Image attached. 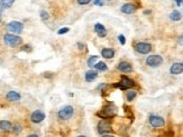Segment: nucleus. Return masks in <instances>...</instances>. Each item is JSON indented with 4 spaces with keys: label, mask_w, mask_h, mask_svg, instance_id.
Listing matches in <instances>:
<instances>
[{
    "label": "nucleus",
    "mask_w": 183,
    "mask_h": 137,
    "mask_svg": "<svg viewBox=\"0 0 183 137\" xmlns=\"http://www.w3.org/2000/svg\"><path fill=\"white\" fill-rule=\"evenodd\" d=\"M115 114H116V106L114 104L109 103L101 112L98 113V116L101 117L102 119H108V118H110V117H112Z\"/></svg>",
    "instance_id": "f257e3e1"
},
{
    "label": "nucleus",
    "mask_w": 183,
    "mask_h": 137,
    "mask_svg": "<svg viewBox=\"0 0 183 137\" xmlns=\"http://www.w3.org/2000/svg\"><path fill=\"white\" fill-rule=\"evenodd\" d=\"M114 87H117V88L121 89V90H127V89L131 88V87H134L135 86V82L131 79H129L128 77L126 76H123L121 77V80L119 82H116V84H114Z\"/></svg>",
    "instance_id": "f03ea898"
},
{
    "label": "nucleus",
    "mask_w": 183,
    "mask_h": 137,
    "mask_svg": "<svg viewBox=\"0 0 183 137\" xmlns=\"http://www.w3.org/2000/svg\"><path fill=\"white\" fill-rule=\"evenodd\" d=\"M3 40H5L6 45H8L9 47H17L22 44V38L13 34H6L3 36Z\"/></svg>",
    "instance_id": "7ed1b4c3"
},
{
    "label": "nucleus",
    "mask_w": 183,
    "mask_h": 137,
    "mask_svg": "<svg viewBox=\"0 0 183 137\" xmlns=\"http://www.w3.org/2000/svg\"><path fill=\"white\" fill-rule=\"evenodd\" d=\"M146 64L148 65L149 67L156 68L163 64V58L160 55H151L146 58Z\"/></svg>",
    "instance_id": "20e7f679"
},
{
    "label": "nucleus",
    "mask_w": 183,
    "mask_h": 137,
    "mask_svg": "<svg viewBox=\"0 0 183 137\" xmlns=\"http://www.w3.org/2000/svg\"><path fill=\"white\" fill-rule=\"evenodd\" d=\"M73 113H74V109L72 106H65L63 107L62 109L60 110L57 116H59L60 119H63V120H66V119H70L73 116Z\"/></svg>",
    "instance_id": "39448f33"
},
{
    "label": "nucleus",
    "mask_w": 183,
    "mask_h": 137,
    "mask_svg": "<svg viewBox=\"0 0 183 137\" xmlns=\"http://www.w3.org/2000/svg\"><path fill=\"white\" fill-rule=\"evenodd\" d=\"M111 124H110L108 119H102L98 124V131L100 134H107L109 131H111Z\"/></svg>",
    "instance_id": "423d86ee"
},
{
    "label": "nucleus",
    "mask_w": 183,
    "mask_h": 137,
    "mask_svg": "<svg viewBox=\"0 0 183 137\" xmlns=\"http://www.w3.org/2000/svg\"><path fill=\"white\" fill-rule=\"evenodd\" d=\"M135 50H136L138 54L146 55V54L151 52V50H152V46L147 43H138L135 45Z\"/></svg>",
    "instance_id": "0eeeda50"
},
{
    "label": "nucleus",
    "mask_w": 183,
    "mask_h": 137,
    "mask_svg": "<svg viewBox=\"0 0 183 137\" xmlns=\"http://www.w3.org/2000/svg\"><path fill=\"white\" fill-rule=\"evenodd\" d=\"M149 124H151V126H153V127L158 128V127L164 126L165 120H164V118H163V117H161V116L151 115V116H149Z\"/></svg>",
    "instance_id": "6e6552de"
},
{
    "label": "nucleus",
    "mask_w": 183,
    "mask_h": 137,
    "mask_svg": "<svg viewBox=\"0 0 183 137\" xmlns=\"http://www.w3.org/2000/svg\"><path fill=\"white\" fill-rule=\"evenodd\" d=\"M7 28H8V30L16 32V34H19V32H22L23 29H24V25L19 21H11L7 25Z\"/></svg>",
    "instance_id": "1a4fd4ad"
},
{
    "label": "nucleus",
    "mask_w": 183,
    "mask_h": 137,
    "mask_svg": "<svg viewBox=\"0 0 183 137\" xmlns=\"http://www.w3.org/2000/svg\"><path fill=\"white\" fill-rule=\"evenodd\" d=\"M44 119H45V114H44L42 110H35L31 116V120L33 123H35V124L42 123Z\"/></svg>",
    "instance_id": "9d476101"
},
{
    "label": "nucleus",
    "mask_w": 183,
    "mask_h": 137,
    "mask_svg": "<svg viewBox=\"0 0 183 137\" xmlns=\"http://www.w3.org/2000/svg\"><path fill=\"white\" fill-rule=\"evenodd\" d=\"M170 73L172 75H180L183 73V63H174L170 68Z\"/></svg>",
    "instance_id": "9b49d317"
},
{
    "label": "nucleus",
    "mask_w": 183,
    "mask_h": 137,
    "mask_svg": "<svg viewBox=\"0 0 183 137\" xmlns=\"http://www.w3.org/2000/svg\"><path fill=\"white\" fill-rule=\"evenodd\" d=\"M137 7L134 3H125L124 6L121 7V12H124L126 15H131L136 11Z\"/></svg>",
    "instance_id": "f8f14e48"
},
{
    "label": "nucleus",
    "mask_w": 183,
    "mask_h": 137,
    "mask_svg": "<svg viewBox=\"0 0 183 137\" xmlns=\"http://www.w3.org/2000/svg\"><path fill=\"white\" fill-rule=\"evenodd\" d=\"M118 70L121 71V73H131V70H133V67H131V65L127 61H123L120 64L118 65Z\"/></svg>",
    "instance_id": "ddd939ff"
},
{
    "label": "nucleus",
    "mask_w": 183,
    "mask_h": 137,
    "mask_svg": "<svg viewBox=\"0 0 183 137\" xmlns=\"http://www.w3.org/2000/svg\"><path fill=\"white\" fill-rule=\"evenodd\" d=\"M94 31L97 32V35L99 37H105L106 35H107V30H106V28L103 25L101 24H96L94 25Z\"/></svg>",
    "instance_id": "4468645a"
},
{
    "label": "nucleus",
    "mask_w": 183,
    "mask_h": 137,
    "mask_svg": "<svg viewBox=\"0 0 183 137\" xmlns=\"http://www.w3.org/2000/svg\"><path fill=\"white\" fill-rule=\"evenodd\" d=\"M6 98L10 101H20L22 96H20L17 91H9V93L6 95Z\"/></svg>",
    "instance_id": "2eb2a0df"
},
{
    "label": "nucleus",
    "mask_w": 183,
    "mask_h": 137,
    "mask_svg": "<svg viewBox=\"0 0 183 137\" xmlns=\"http://www.w3.org/2000/svg\"><path fill=\"white\" fill-rule=\"evenodd\" d=\"M101 55H102V57L107 58V59H111L115 56V51L111 48H103L101 50Z\"/></svg>",
    "instance_id": "dca6fc26"
},
{
    "label": "nucleus",
    "mask_w": 183,
    "mask_h": 137,
    "mask_svg": "<svg viewBox=\"0 0 183 137\" xmlns=\"http://www.w3.org/2000/svg\"><path fill=\"white\" fill-rule=\"evenodd\" d=\"M97 77H98V73H97L96 70H89V71H87V74H85V80H87L88 82H93Z\"/></svg>",
    "instance_id": "f3484780"
},
{
    "label": "nucleus",
    "mask_w": 183,
    "mask_h": 137,
    "mask_svg": "<svg viewBox=\"0 0 183 137\" xmlns=\"http://www.w3.org/2000/svg\"><path fill=\"white\" fill-rule=\"evenodd\" d=\"M15 0H0V8L1 9H8L13 6Z\"/></svg>",
    "instance_id": "a211bd4d"
},
{
    "label": "nucleus",
    "mask_w": 183,
    "mask_h": 137,
    "mask_svg": "<svg viewBox=\"0 0 183 137\" xmlns=\"http://www.w3.org/2000/svg\"><path fill=\"white\" fill-rule=\"evenodd\" d=\"M181 18H182V15H181L180 11H177V10H174V11L171 12L170 19L172 20V21H179Z\"/></svg>",
    "instance_id": "6ab92c4d"
},
{
    "label": "nucleus",
    "mask_w": 183,
    "mask_h": 137,
    "mask_svg": "<svg viewBox=\"0 0 183 137\" xmlns=\"http://www.w3.org/2000/svg\"><path fill=\"white\" fill-rule=\"evenodd\" d=\"M11 127H13V125H11L10 122H8V120H0V129H2V131H9Z\"/></svg>",
    "instance_id": "aec40b11"
},
{
    "label": "nucleus",
    "mask_w": 183,
    "mask_h": 137,
    "mask_svg": "<svg viewBox=\"0 0 183 137\" xmlns=\"http://www.w3.org/2000/svg\"><path fill=\"white\" fill-rule=\"evenodd\" d=\"M94 68H96V70H98V71H106V70L108 69L107 65H106L103 61H99V63H97V64L94 65Z\"/></svg>",
    "instance_id": "412c9836"
},
{
    "label": "nucleus",
    "mask_w": 183,
    "mask_h": 137,
    "mask_svg": "<svg viewBox=\"0 0 183 137\" xmlns=\"http://www.w3.org/2000/svg\"><path fill=\"white\" fill-rule=\"evenodd\" d=\"M136 95H137L136 91H134V90L128 91L127 95H126V99H127V101H133L134 99H135V97H136Z\"/></svg>",
    "instance_id": "4be33fe9"
},
{
    "label": "nucleus",
    "mask_w": 183,
    "mask_h": 137,
    "mask_svg": "<svg viewBox=\"0 0 183 137\" xmlns=\"http://www.w3.org/2000/svg\"><path fill=\"white\" fill-rule=\"evenodd\" d=\"M97 59H98V56H91L88 59V66L89 67H94V65L97 64Z\"/></svg>",
    "instance_id": "5701e85b"
},
{
    "label": "nucleus",
    "mask_w": 183,
    "mask_h": 137,
    "mask_svg": "<svg viewBox=\"0 0 183 137\" xmlns=\"http://www.w3.org/2000/svg\"><path fill=\"white\" fill-rule=\"evenodd\" d=\"M118 40H119L120 45H123V46L126 44V38H125L124 35H119V36H118Z\"/></svg>",
    "instance_id": "b1692460"
},
{
    "label": "nucleus",
    "mask_w": 183,
    "mask_h": 137,
    "mask_svg": "<svg viewBox=\"0 0 183 137\" xmlns=\"http://www.w3.org/2000/svg\"><path fill=\"white\" fill-rule=\"evenodd\" d=\"M40 18H42V20H47L50 18V16H48V13L46 11H42L40 12Z\"/></svg>",
    "instance_id": "393cba45"
},
{
    "label": "nucleus",
    "mask_w": 183,
    "mask_h": 137,
    "mask_svg": "<svg viewBox=\"0 0 183 137\" xmlns=\"http://www.w3.org/2000/svg\"><path fill=\"white\" fill-rule=\"evenodd\" d=\"M69 30H70V29H69L68 27H63V28H61L59 31H57V34H59V35H64V34H66V32H69Z\"/></svg>",
    "instance_id": "a878e982"
},
{
    "label": "nucleus",
    "mask_w": 183,
    "mask_h": 137,
    "mask_svg": "<svg viewBox=\"0 0 183 137\" xmlns=\"http://www.w3.org/2000/svg\"><path fill=\"white\" fill-rule=\"evenodd\" d=\"M91 0H78V3L79 5H88V3H90Z\"/></svg>",
    "instance_id": "bb28decb"
},
{
    "label": "nucleus",
    "mask_w": 183,
    "mask_h": 137,
    "mask_svg": "<svg viewBox=\"0 0 183 137\" xmlns=\"http://www.w3.org/2000/svg\"><path fill=\"white\" fill-rule=\"evenodd\" d=\"M20 131H22V127H20V126H16V127L14 128V131H15L16 134H18Z\"/></svg>",
    "instance_id": "cd10ccee"
},
{
    "label": "nucleus",
    "mask_w": 183,
    "mask_h": 137,
    "mask_svg": "<svg viewBox=\"0 0 183 137\" xmlns=\"http://www.w3.org/2000/svg\"><path fill=\"white\" fill-rule=\"evenodd\" d=\"M179 44L183 46V35H182V36L179 37Z\"/></svg>",
    "instance_id": "c85d7f7f"
},
{
    "label": "nucleus",
    "mask_w": 183,
    "mask_h": 137,
    "mask_svg": "<svg viewBox=\"0 0 183 137\" xmlns=\"http://www.w3.org/2000/svg\"><path fill=\"white\" fill-rule=\"evenodd\" d=\"M94 3H96V5H98V6H101V5H102L100 0H94Z\"/></svg>",
    "instance_id": "c756f323"
},
{
    "label": "nucleus",
    "mask_w": 183,
    "mask_h": 137,
    "mask_svg": "<svg viewBox=\"0 0 183 137\" xmlns=\"http://www.w3.org/2000/svg\"><path fill=\"white\" fill-rule=\"evenodd\" d=\"M175 1H177V3L179 5V6H180V5H182V2H183V0H175Z\"/></svg>",
    "instance_id": "7c9ffc66"
},
{
    "label": "nucleus",
    "mask_w": 183,
    "mask_h": 137,
    "mask_svg": "<svg viewBox=\"0 0 183 137\" xmlns=\"http://www.w3.org/2000/svg\"><path fill=\"white\" fill-rule=\"evenodd\" d=\"M101 137H115V136H112V135H107V134H103Z\"/></svg>",
    "instance_id": "2f4dec72"
},
{
    "label": "nucleus",
    "mask_w": 183,
    "mask_h": 137,
    "mask_svg": "<svg viewBox=\"0 0 183 137\" xmlns=\"http://www.w3.org/2000/svg\"><path fill=\"white\" fill-rule=\"evenodd\" d=\"M27 137H38V135H36V134H31V135H28Z\"/></svg>",
    "instance_id": "473e14b6"
},
{
    "label": "nucleus",
    "mask_w": 183,
    "mask_h": 137,
    "mask_svg": "<svg viewBox=\"0 0 183 137\" xmlns=\"http://www.w3.org/2000/svg\"><path fill=\"white\" fill-rule=\"evenodd\" d=\"M78 46H79V47H80V49H82V48H83V47H84V46L82 45V44H81V43H79V44H78Z\"/></svg>",
    "instance_id": "72a5a7b5"
},
{
    "label": "nucleus",
    "mask_w": 183,
    "mask_h": 137,
    "mask_svg": "<svg viewBox=\"0 0 183 137\" xmlns=\"http://www.w3.org/2000/svg\"><path fill=\"white\" fill-rule=\"evenodd\" d=\"M148 13H151V10H145V15H148Z\"/></svg>",
    "instance_id": "f704fd0d"
},
{
    "label": "nucleus",
    "mask_w": 183,
    "mask_h": 137,
    "mask_svg": "<svg viewBox=\"0 0 183 137\" xmlns=\"http://www.w3.org/2000/svg\"><path fill=\"white\" fill-rule=\"evenodd\" d=\"M77 137H85V136H83V135H80V136H77Z\"/></svg>",
    "instance_id": "c9c22d12"
},
{
    "label": "nucleus",
    "mask_w": 183,
    "mask_h": 137,
    "mask_svg": "<svg viewBox=\"0 0 183 137\" xmlns=\"http://www.w3.org/2000/svg\"><path fill=\"white\" fill-rule=\"evenodd\" d=\"M0 22H1V15H0Z\"/></svg>",
    "instance_id": "e433bc0d"
},
{
    "label": "nucleus",
    "mask_w": 183,
    "mask_h": 137,
    "mask_svg": "<svg viewBox=\"0 0 183 137\" xmlns=\"http://www.w3.org/2000/svg\"><path fill=\"white\" fill-rule=\"evenodd\" d=\"M108 1H109V0H108Z\"/></svg>",
    "instance_id": "4c0bfd02"
}]
</instances>
